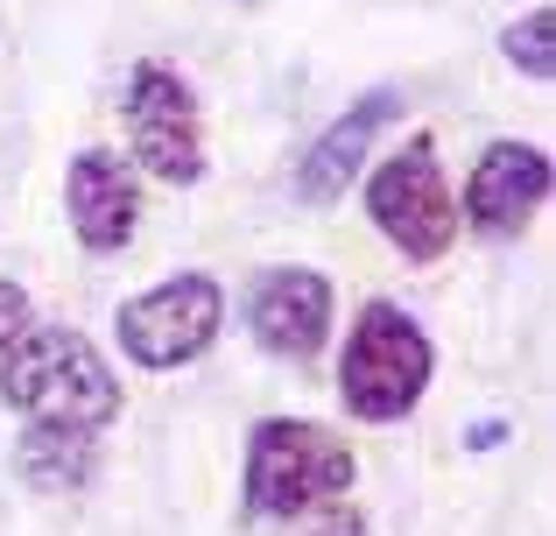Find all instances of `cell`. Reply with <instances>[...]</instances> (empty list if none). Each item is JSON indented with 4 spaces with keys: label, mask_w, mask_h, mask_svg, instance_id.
Masks as SVG:
<instances>
[{
    "label": "cell",
    "mask_w": 556,
    "mask_h": 536,
    "mask_svg": "<svg viewBox=\"0 0 556 536\" xmlns=\"http://www.w3.org/2000/svg\"><path fill=\"white\" fill-rule=\"evenodd\" d=\"M0 402L28 416V431H106L121 416V382L99 346L71 325H28L0 353Z\"/></svg>",
    "instance_id": "obj_1"
},
{
    "label": "cell",
    "mask_w": 556,
    "mask_h": 536,
    "mask_svg": "<svg viewBox=\"0 0 556 536\" xmlns=\"http://www.w3.org/2000/svg\"><path fill=\"white\" fill-rule=\"evenodd\" d=\"M353 445L339 431L303 424V416H268L247 438V509L268 523H296V515L353 495Z\"/></svg>",
    "instance_id": "obj_2"
},
{
    "label": "cell",
    "mask_w": 556,
    "mask_h": 536,
    "mask_svg": "<svg viewBox=\"0 0 556 536\" xmlns=\"http://www.w3.org/2000/svg\"><path fill=\"white\" fill-rule=\"evenodd\" d=\"M430 339H422V325L402 311V303H367V311L353 317V339H345L339 353V396L353 416H367V424H394V416H408L422 402V388H430Z\"/></svg>",
    "instance_id": "obj_3"
},
{
    "label": "cell",
    "mask_w": 556,
    "mask_h": 536,
    "mask_svg": "<svg viewBox=\"0 0 556 536\" xmlns=\"http://www.w3.org/2000/svg\"><path fill=\"white\" fill-rule=\"evenodd\" d=\"M367 212H374V226L408 254V262H437V254H451V240H458V198H451L444 170H437L430 135H416L402 155H388V163L374 170Z\"/></svg>",
    "instance_id": "obj_4"
},
{
    "label": "cell",
    "mask_w": 556,
    "mask_h": 536,
    "mask_svg": "<svg viewBox=\"0 0 556 536\" xmlns=\"http://www.w3.org/2000/svg\"><path fill=\"white\" fill-rule=\"evenodd\" d=\"M218 325H226V297H218L212 275H169V283L127 297L121 317H113L135 367H184L218 339Z\"/></svg>",
    "instance_id": "obj_5"
},
{
    "label": "cell",
    "mask_w": 556,
    "mask_h": 536,
    "mask_svg": "<svg viewBox=\"0 0 556 536\" xmlns=\"http://www.w3.org/2000/svg\"><path fill=\"white\" fill-rule=\"evenodd\" d=\"M127 141H135L141 170L163 184H198L204 177V127H198V99H190V85L177 78L169 64H135V78H127Z\"/></svg>",
    "instance_id": "obj_6"
},
{
    "label": "cell",
    "mask_w": 556,
    "mask_h": 536,
    "mask_svg": "<svg viewBox=\"0 0 556 536\" xmlns=\"http://www.w3.org/2000/svg\"><path fill=\"white\" fill-rule=\"evenodd\" d=\"M549 198V155L535 141H493L465 184V220L486 240H515Z\"/></svg>",
    "instance_id": "obj_7"
},
{
    "label": "cell",
    "mask_w": 556,
    "mask_h": 536,
    "mask_svg": "<svg viewBox=\"0 0 556 536\" xmlns=\"http://www.w3.org/2000/svg\"><path fill=\"white\" fill-rule=\"evenodd\" d=\"M247 317L275 360H317L331 339V283L317 269H268L254 283Z\"/></svg>",
    "instance_id": "obj_8"
},
{
    "label": "cell",
    "mask_w": 556,
    "mask_h": 536,
    "mask_svg": "<svg viewBox=\"0 0 556 536\" xmlns=\"http://www.w3.org/2000/svg\"><path fill=\"white\" fill-rule=\"evenodd\" d=\"M64 212H71V234H78L92 254L127 248L135 226H141L135 170H127L113 149H78L71 155V177H64Z\"/></svg>",
    "instance_id": "obj_9"
},
{
    "label": "cell",
    "mask_w": 556,
    "mask_h": 536,
    "mask_svg": "<svg viewBox=\"0 0 556 536\" xmlns=\"http://www.w3.org/2000/svg\"><path fill=\"white\" fill-rule=\"evenodd\" d=\"M394 113H402L394 92H367V99H353V113H339V121L311 141V155L296 163V198H303V205H339V198L353 191L374 135L394 121Z\"/></svg>",
    "instance_id": "obj_10"
},
{
    "label": "cell",
    "mask_w": 556,
    "mask_h": 536,
    "mask_svg": "<svg viewBox=\"0 0 556 536\" xmlns=\"http://www.w3.org/2000/svg\"><path fill=\"white\" fill-rule=\"evenodd\" d=\"M22 473L36 487H50V495H64V487H78L85 473H92V438H85V431H28Z\"/></svg>",
    "instance_id": "obj_11"
},
{
    "label": "cell",
    "mask_w": 556,
    "mask_h": 536,
    "mask_svg": "<svg viewBox=\"0 0 556 536\" xmlns=\"http://www.w3.org/2000/svg\"><path fill=\"white\" fill-rule=\"evenodd\" d=\"M549 36H556V14H549V8H529L521 22H507V28H501V57H507L515 71H529L535 85H543L549 71H556V42H549Z\"/></svg>",
    "instance_id": "obj_12"
},
{
    "label": "cell",
    "mask_w": 556,
    "mask_h": 536,
    "mask_svg": "<svg viewBox=\"0 0 556 536\" xmlns=\"http://www.w3.org/2000/svg\"><path fill=\"white\" fill-rule=\"evenodd\" d=\"M36 325V311H28V289L22 283H0V353H8L22 332Z\"/></svg>",
    "instance_id": "obj_13"
},
{
    "label": "cell",
    "mask_w": 556,
    "mask_h": 536,
    "mask_svg": "<svg viewBox=\"0 0 556 536\" xmlns=\"http://www.w3.org/2000/svg\"><path fill=\"white\" fill-rule=\"evenodd\" d=\"M311 536H367V523H359L345 501H325V523H317Z\"/></svg>",
    "instance_id": "obj_14"
},
{
    "label": "cell",
    "mask_w": 556,
    "mask_h": 536,
    "mask_svg": "<svg viewBox=\"0 0 556 536\" xmlns=\"http://www.w3.org/2000/svg\"><path fill=\"white\" fill-rule=\"evenodd\" d=\"M501 438H507V424H472V431H465V445H472V452H493Z\"/></svg>",
    "instance_id": "obj_15"
}]
</instances>
